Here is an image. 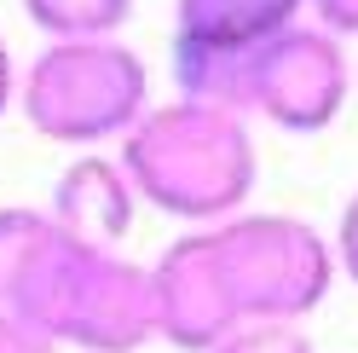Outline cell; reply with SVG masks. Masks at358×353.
I'll return each instance as SVG.
<instances>
[{
    "mask_svg": "<svg viewBox=\"0 0 358 353\" xmlns=\"http://www.w3.org/2000/svg\"><path fill=\"white\" fill-rule=\"evenodd\" d=\"M335 261H341V272L358 284V191L347 197V209H341V226H335Z\"/></svg>",
    "mask_w": 358,
    "mask_h": 353,
    "instance_id": "9a60e30c",
    "label": "cell"
},
{
    "mask_svg": "<svg viewBox=\"0 0 358 353\" xmlns=\"http://www.w3.org/2000/svg\"><path fill=\"white\" fill-rule=\"evenodd\" d=\"M324 35H358V0H301Z\"/></svg>",
    "mask_w": 358,
    "mask_h": 353,
    "instance_id": "5bb4252c",
    "label": "cell"
},
{
    "mask_svg": "<svg viewBox=\"0 0 358 353\" xmlns=\"http://www.w3.org/2000/svg\"><path fill=\"white\" fill-rule=\"evenodd\" d=\"M289 24H301V0H173V41L203 47L255 53Z\"/></svg>",
    "mask_w": 358,
    "mask_h": 353,
    "instance_id": "ba28073f",
    "label": "cell"
},
{
    "mask_svg": "<svg viewBox=\"0 0 358 353\" xmlns=\"http://www.w3.org/2000/svg\"><path fill=\"white\" fill-rule=\"evenodd\" d=\"M17 104L41 139L99 145L122 139L150 110V76L133 47L110 41H47L17 81Z\"/></svg>",
    "mask_w": 358,
    "mask_h": 353,
    "instance_id": "7a4b0ae2",
    "label": "cell"
},
{
    "mask_svg": "<svg viewBox=\"0 0 358 353\" xmlns=\"http://www.w3.org/2000/svg\"><path fill=\"white\" fill-rule=\"evenodd\" d=\"M41 226H47V214H41V209H0V284L12 278L17 255L35 244Z\"/></svg>",
    "mask_w": 358,
    "mask_h": 353,
    "instance_id": "7c38bea8",
    "label": "cell"
},
{
    "mask_svg": "<svg viewBox=\"0 0 358 353\" xmlns=\"http://www.w3.org/2000/svg\"><path fill=\"white\" fill-rule=\"evenodd\" d=\"M255 64L260 47H203V41H173V81L179 99L226 110V116H249L255 110Z\"/></svg>",
    "mask_w": 358,
    "mask_h": 353,
    "instance_id": "9c48e42d",
    "label": "cell"
},
{
    "mask_svg": "<svg viewBox=\"0 0 358 353\" xmlns=\"http://www.w3.org/2000/svg\"><path fill=\"white\" fill-rule=\"evenodd\" d=\"M347 53L318 24H289L260 47L255 64V110L278 122L283 134H318L347 104Z\"/></svg>",
    "mask_w": 358,
    "mask_h": 353,
    "instance_id": "277c9868",
    "label": "cell"
},
{
    "mask_svg": "<svg viewBox=\"0 0 358 353\" xmlns=\"http://www.w3.org/2000/svg\"><path fill=\"white\" fill-rule=\"evenodd\" d=\"M150 301H156V336L173 342L179 353H208L237 330V307L226 296L208 232H191L162 249V261L150 267Z\"/></svg>",
    "mask_w": 358,
    "mask_h": 353,
    "instance_id": "5b68a950",
    "label": "cell"
},
{
    "mask_svg": "<svg viewBox=\"0 0 358 353\" xmlns=\"http://www.w3.org/2000/svg\"><path fill=\"white\" fill-rule=\"evenodd\" d=\"M24 12L47 41H110L133 0H24Z\"/></svg>",
    "mask_w": 358,
    "mask_h": 353,
    "instance_id": "30bf717a",
    "label": "cell"
},
{
    "mask_svg": "<svg viewBox=\"0 0 358 353\" xmlns=\"http://www.w3.org/2000/svg\"><path fill=\"white\" fill-rule=\"evenodd\" d=\"M208 237H214L226 296L237 307V324L249 319L295 324L329 296L335 255L324 232L295 214H231L208 226Z\"/></svg>",
    "mask_w": 358,
    "mask_h": 353,
    "instance_id": "3957f363",
    "label": "cell"
},
{
    "mask_svg": "<svg viewBox=\"0 0 358 353\" xmlns=\"http://www.w3.org/2000/svg\"><path fill=\"white\" fill-rule=\"evenodd\" d=\"M208 353H312L301 324H272V319H249L237 324L226 342H214Z\"/></svg>",
    "mask_w": 358,
    "mask_h": 353,
    "instance_id": "8fae6325",
    "label": "cell"
},
{
    "mask_svg": "<svg viewBox=\"0 0 358 353\" xmlns=\"http://www.w3.org/2000/svg\"><path fill=\"white\" fill-rule=\"evenodd\" d=\"M133 209H139V197H133L122 162L110 157H81L64 168V180L52 191V226L64 237H76L81 249H116L127 226H133Z\"/></svg>",
    "mask_w": 358,
    "mask_h": 353,
    "instance_id": "52a82bcc",
    "label": "cell"
},
{
    "mask_svg": "<svg viewBox=\"0 0 358 353\" xmlns=\"http://www.w3.org/2000/svg\"><path fill=\"white\" fill-rule=\"evenodd\" d=\"M122 174L133 197L179 220H231L255 191V139L249 122L226 110L173 99L150 104L122 134Z\"/></svg>",
    "mask_w": 358,
    "mask_h": 353,
    "instance_id": "6da1fadb",
    "label": "cell"
},
{
    "mask_svg": "<svg viewBox=\"0 0 358 353\" xmlns=\"http://www.w3.org/2000/svg\"><path fill=\"white\" fill-rule=\"evenodd\" d=\"M17 99V64L6 53V41H0V116H6V104Z\"/></svg>",
    "mask_w": 358,
    "mask_h": 353,
    "instance_id": "2e32d148",
    "label": "cell"
},
{
    "mask_svg": "<svg viewBox=\"0 0 358 353\" xmlns=\"http://www.w3.org/2000/svg\"><path fill=\"white\" fill-rule=\"evenodd\" d=\"M58 342L47 336V330H35L29 319H17V313H6L0 307V353H52Z\"/></svg>",
    "mask_w": 358,
    "mask_h": 353,
    "instance_id": "4fadbf2b",
    "label": "cell"
},
{
    "mask_svg": "<svg viewBox=\"0 0 358 353\" xmlns=\"http://www.w3.org/2000/svg\"><path fill=\"white\" fill-rule=\"evenodd\" d=\"M58 342H76L87 353H133V347L156 342L150 272L122 261L116 249H99L76 284V301L64 313Z\"/></svg>",
    "mask_w": 358,
    "mask_h": 353,
    "instance_id": "8992f818",
    "label": "cell"
}]
</instances>
